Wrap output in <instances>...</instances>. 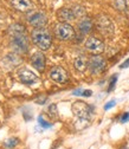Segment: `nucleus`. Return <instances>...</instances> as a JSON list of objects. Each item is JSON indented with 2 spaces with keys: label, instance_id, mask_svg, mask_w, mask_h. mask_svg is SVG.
<instances>
[{
  "label": "nucleus",
  "instance_id": "obj_1",
  "mask_svg": "<svg viewBox=\"0 0 129 149\" xmlns=\"http://www.w3.org/2000/svg\"><path fill=\"white\" fill-rule=\"evenodd\" d=\"M11 36V47L17 53H26L30 47L29 37L22 24H13L8 29Z\"/></svg>",
  "mask_w": 129,
  "mask_h": 149
},
{
  "label": "nucleus",
  "instance_id": "obj_2",
  "mask_svg": "<svg viewBox=\"0 0 129 149\" xmlns=\"http://www.w3.org/2000/svg\"><path fill=\"white\" fill-rule=\"evenodd\" d=\"M31 39H32L33 44L38 47L40 51H46L52 45L51 33L46 29H44V27L34 29L31 32Z\"/></svg>",
  "mask_w": 129,
  "mask_h": 149
},
{
  "label": "nucleus",
  "instance_id": "obj_3",
  "mask_svg": "<svg viewBox=\"0 0 129 149\" xmlns=\"http://www.w3.org/2000/svg\"><path fill=\"white\" fill-rule=\"evenodd\" d=\"M71 110L73 115H75L78 120H90L91 115H93L94 108L90 107L89 104H86L83 101H76L72 104Z\"/></svg>",
  "mask_w": 129,
  "mask_h": 149
},
{
  "label": "nucleus",
  "instance_id": "obj_4",
  "mask_svg": "<svg viewBox=\"0 0 129 149\" xmlns=\"http://www.w3.org/2000/svg\"><path fill=\"white\" fill-rule=\"evenodd\" d=\"M54 36L57 37V39L62 40V42H66V40H71L75 38L76 32L70 24L68 23H59L54 26Z\"/></svg>",
  "mask_w": 129,
  "mask_h": 149
},
{
  "label": "nucleus",
  "instance_id": "obj_5",
  "mask_svg": "<svg viewBox=\"0 0 129 149\" xmlns=\"http://www.w3.org/2000/svg\"><path fill=\"white\" fill-rule=\"evenodd\" d=\"M107 68V62L103 57L98 54H94L88 61V69L93 74H100L102 73Z\"/></svg>",
  "mask_w": 129,
  "mask_h": 149
},
{
  "label": "nucleus",
  "instance_id": "obj_6",
  "mask_svg": "<svg viewBox=\"0 0 129 149\" xmlns=\"http://www.w3.org/2000/svg\"><path fill=\"white\" fill-rule=\"evenodd\" d=\"M27 22L29 24H31L33 27L36 29H40V27H44L46 24H47V18L46 15L43 13V12H31L29 15H27Z\"/></svg>",
  "mask_w": 129,
  "mask_h": 149
},
{
  "label": "nucleus",
  "instance_id": "obj_7",
  "mask_svg": "<svg viewBox=\"0 0 129 149\" xmlns=\"http://www.w3.org/2000/svg\"><path fill=\"white\" fill-rule=\"evenodd\" d=\"M50 78L56 82V83H59V84H64L69 81V74L66 72V70L62 66H53L51 70H50Z\"/></svg>",
  "mask_w": 129,
  "mask_h": 149
},
{
  "label": "nucleus",
  "instance_id": "obj_8",
  "mask_svg": "<svg viewBox=\"0 0 129 149\" xmlns=\"http://www.w3.org/2000/svg\"><path fill=\"white\" fill-rule=\"evenodd\" d=\"M85 49L94 54H100L104 51V43L96 37H89L85 40Z\"/></svg>",
  "mask_w": 129,
  "mask_h": 149
},
{
  "label": "nucleus",
  "instance_id": "obj_9",
  "mask_svg": "<svg viewBox=\"0 0 129 149\" xmlns=\"http://www.w3.org/2000/svg\"><path fill=\"white\" fill-rule=\"evenodd\" d=\"M97 30L103 36H110L114 33V24L105 15H100L97 19Z\"/></svg>",
  "mask_w": 129,
  "mask_h": 149
},
{
  "label": "nucleus",
  "instance_id": "obj_10",
  "mask_svg": "<svg viewBox=\"0 0 129 149\" xmlns=\"http://www.w3.org/2000/svg\"><path fill=\"white\" fill-rule=\"evenodd\" d=\"M18 79L25 85H31L38 81V77L36 76V73H33L27 69H20L18 71Z\"/></svg>",
  "mask_w": 129,
  "mask_h": 149
},
{
  "label": "nucleus",
  "instance_id": "obj_11",
  "mask_svg": "<svg viewBox=\"0 0 129 149\" xmlns=\"http://www.w3.org/2000/svg\"><path fill=\"white\" fill-rule=\"evenodd\" d=\"M31 65L39 72H43L45 70V65H46V61H45V56L42 51H38L32 54L31 57Z\"/></svg>",
  "mask_w": 129,
  "mask_h": 149
},
{
  "label": "nucleus",
  "instance_id": "obj_12",
  "mask_svg": "<svg viewBox=\"0 0 129 149\" xmlns=\"http://www.w3.org/2000/svg\"><path fill=\"white\" fill-rule=\"evenodd\" d=\"M10 4L13 8L20 12H27L32 8V3L30 0H10Z\"/></svg>",
  "mask_w": 129,
  "mask_h": 149
},
{
  "label": "nucleus",
  "instance_id": "obj_13",
  "mask_svg": "<svg viewBox=\"0 0 129 149\" xmlns=\"http://www.w3.org/2000/svg\"><path fill=\"white\" fill-rule=\"evenodd\" d=\"M58 18L63 22V23H68V22H71V20H75L76 19V14L73 12L72 7L71 8H68V7H64L62 10H59L58 12Z\"/></svg>",
  "mask_w": 129,
  "mask_h": 149
},
{
  "label": "nucleus",
  "instance_id": "obj_14",
  "mask_svg": "<svg viewBox=\"0 0 129 149\" xmlns=\"http://www.w3.org/2000/svg\"><path fill=\"white\" fill-rule=\"evenodd\" d=\"M78 29H79V31L83 34H88V33H90L91 31H93L94 23H93V20H91L90 18L84 17V18H82V19L78 22Z\"/></svg>",
  "mask_w": 129,
  "mask_h": 149
},
{
  "label": "nucleus",
  "instance_id": "obj_15",
  "mask_svg": "<svg viewBox=\"0 0 129 149\" xmlns=\"http://www.w3.org/2000/svg\"><path fill=\"white\" fill-rule=\"evenodd\" d=\"M88 61L84 56H78V57L73 61V66H75V69L79 72H84L88 68Z\"/></svg>",
  "mask_w": 129,
  "mask_h": 149
},
{
  "label": "nucleus",
  "instance_id": "obj_16",
  "mask_svg": "<svg viewBox=\"0 0 129 149\" xmlns=\"http://www.w3.org/2000/svg\"><path fill=\"white\" fill-rule=\"evenodd\" d=\"M114 6L116 10H119L121 12H128L129 11V6L126 3V0H114Z\"/></svg>",
  "mask_w": 129,
  "mask_h": 149
},
{
  "label": "nucleus",
  "instance_id": "obj_17",
  "mask_svg": "<svg viewBox=\"0 0 129 149\" xmlns=\"http://www.w3.org/2000/svg\"><path fill=\"white\" fill-rule=\"evenodd\" d=\"M18 144H19V139L18 137H10V139L5 140V142H4V147L7 149H13Z\"/></svg>",
  "mask_w": 129,
  "mask_h": 149
},
{
  "label": "nucleus",
  "instance_id": "obj_18",
  "mask_svg": "<svg viewBox=\"0 0 129 149\" xmlns=\"http://www.w3.org/2000/svg\"><path fill=\"white\" fill-rule=\"evenodd\" d=\"M47 113H49V116L53 120H57L58 118V109H57V105L56 104H51L47 109Z\"/></svg>",
  "mask_w": 129,
  "mask_h": 149
},
{
  "label": "nucleus",
  "instance_id": "obj_19",
  "mask_svg": "<svg viewBox=\"0 0 129 149\" xmlns=\"http://www.w3.org/2000/svg\"><path fill=\"white\" fill-rule=\"evenodd\" d=\"M72 95L75 96H84V97H90L93 95V91L91 90H84V89H77L72 92Z\"/></svg>",
  "mask_w": 129,
  "mask_h": 149
},
{
  "label": "nucleus",
  "instance_id": "obj_20",
  "mask_svg": "<svg viewBox=\"0 0 129 149\" xmlns=\"http://www.w3.org/2000/svg\"><path fill=\"white\" fill-rule=\"evenodd\" d=\"M117 76H119V74H113V76L110 77V79H109V86H108V91L109 92L114 90V88L116 85V82H117Z\"/></svg>",
  "mask_w": 129,
  "mask_h": 149
},
{
  "label": "nucleus",
  "instance_id": "obj_21",
  "mask_svg": "<svg viewBox=\"0 0 129 149\" xmlns=\"http://www.w3.org/2000/svg\"><path fill=\"white\" fill-rule=\"evenodd\" d=\"M38 123H39V125H40L42 128H44V129H47V128H51V127H52V123L45 121L44 117H43L42 115L38 117Z\"/></svg>",
  "mask_w": 129,
  "mask_h": 149
},
{
  "label": "nucleus",
  "instance_id": "obj_22",
  "mask_svg": "<svg viewBox=\"0 0 129 149\" xmlns=\"http://www.w3.org/2000/svg\"><path fill=\"white\" fill-rule=\"evenodd\" d=\"M72 10H73V12H75V14H76V18H78V17H83L84 13H85L84 8H83L82 6H78V5H77V6H73Z\"/></svg>",
  "mask_w": 129,
  "mask_h": 149
},
{
  "label": "nucleus",
  "instance_id": "obj_23",
  "mask_svg": "<svg viewBox=\"0 0 129 149\" xmlns=\"http://www.w3.org/2000/svg\"><path fill=\"white\" fill-rule=\"evenodd\" d=\"M120 122H121V123H127V122H129V111H128V113H123V114H122V116L120 117Z\"/></svg>",
  "mask_w": 129,
  "mask_h": 149
},
{
  "label": "nucleus",
  "instance_id": "obj_24",
  "mask_svg": "<svg viewBox=\"0 0 129 149\" xmlns=\"http://www.w3.org/2000/svg\"><path fill=\"white\" fill-rule=\"evenodd\" d=\"M115 104H116V101L115 100H113V101H109L105 105H104V110H109V109H112V108H114L115 107Z\"/></svg>",
  "mask_w": 129,
  "mask_h": 149
},
{
  "label": "nucleus",
  "instance_id": "obj_25",
  "mask_svg": "<svg viewBox=\"0 0 129 149\" xmlns=\"http://www.w3.org/2000/svg\"><path fill=\"white\" fill-rule=\"evenodd\" d=\"M120 68H121V69H127V68H129V58L126 59V61L120 65Z\"/></svg>",
  "mask_w": 129,
  "mask_h": 149
},
{
  "label": "nucleus",
  "instance_id": "obj_26",
  "mask_svg": "<svg viewBox=\"0 0 129 149\" xmlns=\"http://www.w3.org/2000/svg\"><path fill=\"white\" fill-rule=\"evenodd\" d=\"M46 102V97H43V98H37L36 100V103H39V104H44Z\"/></svg>",
  "mask_w": 129,
  "mask_h": 149
},
{
  "label": "nucleus",
  "instance_id": "obj_27",
  "mask_svg": "<svg viewBox=\"0 0 129 149\" xmlns=\"http://www.w3.org/2000/svg\"><path fill=\"white\" fill-rule=\"evenodd\" d=\"M120 149H128V147H127V146H123V147H122V148H120Z\"/></svg>",
  "mask_w": 129,
  "mask_h": 149
},
{
  "label": "nucleus",
  "instance_id": "obj_28",
  "mask_svg": "<svg viewBox=\"0 0 129 149\" xmlns=\"http://www.w3.org/2000/svg\"><path fill=\"white\" fill-rule=\"evenodd\" d=\"M126 3L128 4V6H129V0H126Z\"/></svg>",
  "mask_w": 129,
  "mask_h": 149
}]
</instances>
